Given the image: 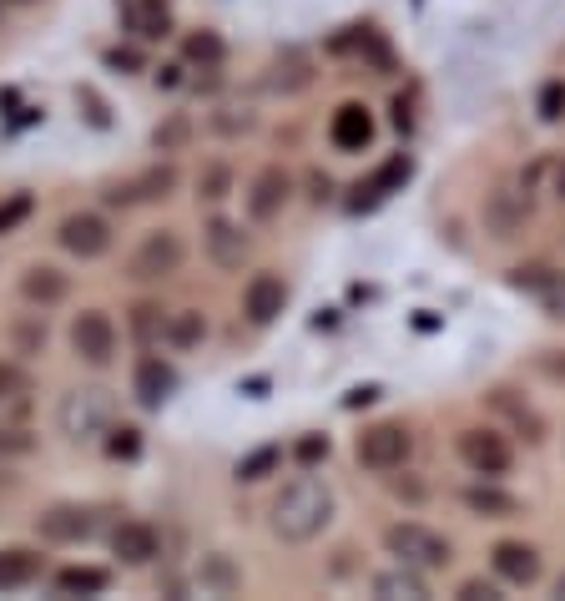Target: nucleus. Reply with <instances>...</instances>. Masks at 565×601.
<instances>
[{
    "instance_id": "obj_2",
    "label": "nucleus",
    "mask_w": 565,
    "mask_h": 601,
    "mask_svg": "<svg viewBox=\"0 0 565 601\" xmlns=\"http://www.w3.org/2000/svg\"><path fill=\"white\" fill-rule=\"evenodd\" d=\"M384 551H389L399 566H414V572H445L454 561V546L450 536H439L435 526H424V521H394L384 530Z\"/></svg>"
},
{
    "instance_id": "obj_33",
    "label": "nucleus",
    "mask_w": 565,
    "mask_h": 601,
    "mask_svg": "<svg viewBox=\"0 0 565 601\" xmlns=\"http://www.w3.org/2000/svg\"><path fill=\"white\" fill-rule=\"evenodd\" d=\"M30 395V374L26 365H15V359H0V405H15V399Z\"/></svg>"
},
{
    "instance_id": "obj_40",
    "label": "nucleus",
    "mask_w": 565,
    "mask_h": 601,
    "mask_svg": "<svg viewBox=\"0 0 565 601\" xmlns=\"http://www.w3.org/2000/svg\"><path fill=\"white\" fill-rule=\"evenodd\" d=\"M495 597H500V587H495V581H485V576L460 581V601H495Z\"/></svg>"
},
{
    "instance_id": "obj_35",
    "label": "nucleus",
    "mask_w": 565,
    "mask_h": 601,
    "mask_svg": "<svg viewBox=\"0 0 565 601\" xmlns=\"http://www.w3.org/2000/svg\"><path fill=\"white\" fill-rule=\"evenodd\" d=\"M30 207H36V197H30V192H15V197H5V203H0V238L15 233V228L30 218Z\"/></svg>"
},
{
    "instance_id": "obj_29",
    "label": "nucleus",
    "mask_w": 565,
    "mask_h": 601,
    "mask_svg": "<svg viewBox=\"0 0 565 601\" xmlns=\"http://www.w3.org/2000/svg\"><path fill=\"white\" fill-rule=\"evenodd\" d=\"M182 51H188V61H192V66H203V72H218L222 56H228V46H222L218 30H192Z\"/></svg>"
},
{
    "instance_id": "obj_8",
    "label": "nucleus",
    "mask_w": 565,
    "mask_h": 601,
    "mask_svg": "<svg viewBox=\"0 0 565 601\" xmlns=\"http://www.w3.org/2000/svg\"><path fill=\"white\" fill-rule=\"evenodd\" d=\"M490 572H495V581L525 591L545 576V561H540V551L530 541H495L490 546Z\"/></svg>"
},
{
    "instance_id": "obj_13",
    "label": "nucleus",
    "mask_w": 565,
    "mask_h": 601,
    "mask_svg": "<svg viewBox=\"0 0 565 601\" xmlns=\"http://www.w3.org/2000/svg\"><path fill=\"white\" fill-rule=\"evenodd\" d=\"M293 197V177L283 167H262L253 182H247V218L253 222H273Z\"/></svg>"
},
{
    "instance_id": "obj_34",
    "label": "nucleus",
    "mask_w": 565,
    "mask_h": 601,
    "mask_svg": "<svg viewBox=\"0 0 565 601\" xmlns=\"http://www.w3.org/2000/svg\"><path fill=\"white\" fill-rule=\"evenodd\" d=\"M188 137H192V122L182 117V112H172V117L152 132V142H157V152H182L188 148Z\"/></svg>"
},
{
    "instance_id": "obj_12",
    "label": "nucleus",
    "mask_w": 565,
    "mask_h": 601,
    "mask_svg": "<svg viewBox=\"0 0 565 601\" xmlns=\"http://www.w3.org/2000/svg\"><path fill=\"white\" fill-rule=\"evenodd\" d=\"M177 389V369L162 359V354H142L137 359V369H131V395H137V405L142 410H162L167 399H172Z\"/></svg>"
},
{
    "instance_id": "obj_6",
    "label": "nucleus",
    "mask_w": 565,
    "mask_h": 601,
    "mask_svg": "<svg viewBox=\"0 0 565 601\" xmlns=\"http://www.w3.org/2000/svg\"><path fill=\"white\" fill-rule=\"evenodd\" d=\"M409 455H414V435H409V425H399V420H378V425H369L359 440H354V460H359L363 470H374V475L405 470Z\"/></svg>"
},
{
    "instance_id": "obj_32",
    "label": "nucleus",
    "mask_w": 565,
    "mask_h": 601,
    "mask_svg": "<svg viewBox=\"0 0 565 601\" xmlns=\"http://www.w3.org/2000/svg\"><path fill=\"white\" fill-rule=\"evenodd\" d=\"M228 192H232V167L228 162H213V167L197 172V197H203V203H222Z\"/></svg>"
},
{
    "instance_id": "obj_43",
    "label": "nucleus",
    "mask_w": 565,
    "mask_h": 601,
    "mask_svg": "<svg viewBox=\"0 0 565 601\" xmlns=\"http://www.w3.org/2000/svg\"><path fill=\"white\" fill-rule=\"evenodd\" d=\"M551 192L565 203V157H555V162H551Z\"/></svg>"
},
{
    "instance_id": "obj_28",
    "label": "nucleus",
    "mask_w": 565,
    "mask_h": 601,
    "mask_svg": "<svg viewBox=\"0 0 565 601\" xmlns=\"http://www.w3.org/2000/svg\"><path fill=\"white\" fill-rule=\"evenodd\" d=\"M36 572H41V561L30 557V551H0V591H21L36 581Z\"/></svg>"
},
{
    "instance_id": "obj_27",
    "label": "nucleus",
    "mask_w": 565,
    "mask_h": 601,
    "mask_svg": "<svg viewBox=\"0 0 565 601\" xmlns=\"http://www.w3.org/2000/svg\"><path fill=\"white\" fill-rule=\"evenodd\" d=\"M162 338L172 344V349H197L207 338V319L197 314V308H177L172 319L162 323Z\"/></svg>"
},
{
    "instance_id": "obj_25",
    "label": "nucleus",
    "mask_w": 565,
    "mask_h": 601,
    "mask_svg": "<svg viewBox=\"0 0 565 601\" xmlns=\"http://www.w3.org/2000/svg\"><path fill=\"white\" fill-rule=\"evenodd\" d=\"M490 405H495V410H500V414H505L510 425L521 430V435H525V440H530V445H540V440H545V420H540V414L530 410L525 399H515V395H510V389H495V395H490Z\"/></svg>"
},
{
    "instance_id": "obj_31",
    "label": "nucleus",
    "mask_w": 565,
    "mask_h": 601,
    "mask_svg": "<svg viewBox=\"0 0 565 601\" xmlns=\"http://www.w3.org/2000/svg\"><path fill=\"white\" fill-rule=\"evenodd\" d=\"M106 581H112V576L97 572V566H66V572L56 576V587L66 591V597H76V591H81V597H97V591H106Z\"/></svg>"
},
{
    "instance_id": "obj_39",
    "label": "nucleus",
    "mask_w": 565,
    "mask_h": 601,
    "mask_svg": "<svg viewBox=\"0 0 565 601\" xmlns=\"http://www.w3.org/2000/svg\"><path fill=\"white\" fill-rule=\"evenodd\" d=\"M30 450H36V440H30L26 430L0 425V455H30Z\"/></svg>"
},
{
    "instance_id": "obj_16",
    "label": "nucleus",
    "mask_w": 565,
    "mask_h": 601,
    "mask_svg": "<svg viewBox=\"0 0 565 601\" xmlns=\"http://www.w3.org/2000/svg\"><path fill=\"white\" fill-rule=\"evenodd\" d=\"M172 188H177V172H172V167H146V172H137V177H127V182L106 188V203H112V207L157 203V197H167Z\"/></svg>"
},
{
    "instance_id": "obj_30",
    "label": "nucleus",
    "mask_w": 565,
    "mask_h": 601,
    "mask_svg": "<svg viewBox=\"0 0 565 601\" xmlns=\"http://www.w3.org/2000/svg\"><path fill=\"white\" fill-rule=\"evenodd\" d=\"M278 460H283V450H278V445H262V450L243 455V460H237V470H232V475H237V481H243V485H258V481H268V475H273V470H278Z\"/></svg>"
},
{
    "instance_id": "obj_26",
    "label": "nucleus",
    "mask_w": 565,
    "mask_h": 601,
    "mask_svg": "<svg viewBox=\"0 0 565 601\" xmlns=\"http://www.w3.org/2000/svg\"><path fill=\"white\" fill-rule=\"evenodd\" d=\"M369 591H374V597H409V601L429 597V587H424V572H414V566H399V561H394V572H378L374 581H369Z\"/></svg>"
},
{
    "instance_id": "obj_45",
    "label": "nucleus",
    "mask_w": 565,
    "mask_h": 601,
    "mask_svg": "<svg viewBox=\"0 0 565 601\" xmlns=\"http://www.w3.org/2000/svg\"><path fill=\"white\" fill-rule=\"evenodd\" d=\"M555 597H565V576H561V581H555Z\"/></svg>"
},
{
    "instance_id": "obj_3",
    "label": "nucleus",
    "mask_w": 565,
    "mask_h": 601,
    "mask_svg": "<svg viewBox=\"0 0 565 601\" xmlns=\"http://www.w3.org/2000/svg\"><path fill=\"white\" fill-rule=\"evenodd\" d=\"M112 414H116V399L106 389H97V384L91 389H66L56 405V430L76 445H91L112 430Z\"/></svg>"
},
{
    "instance_id": "obj_41",
    "label": "nucleus",
    "mask_w": 565,
    "mask_h": 601,
    "mask_svg": "<svg viewBox=\"0 0 565 601\" xmlns=\"http://www.w3.org/2000/svg\"><path fill=\"white\" fill-rule=\"evenodd\" d=\"M540 365V374H545V380H555V384H565V349H545L536 359Z\"/></svg>"
},
{
    "instance_id": "obj_18",
    "label": "nucleus",
    "mask_w": 565,
    "mask_h": 601,
    "mask_svg": "<svg viewBox=\"0 0 565 601\" xmlns=\"http://www.w3.org/2000/svg\"><path fill=\"white\" fill-rule=\"evenodd\" d=\"M66 294H72V273H61L56 264H30L21 273V298L26 304L56 308V304H66Z\"/></svg>"
},
{
    "instance_id": "obj_10",
    "label": "nucleus",
    "mask_w": 565,
    "mask_h": 601,
    "mask_svg": "<svg viewBox=\"0 0 565 601\" xmlns=\"http://www.w3.org/2000/svg\"><path fill=\"white\" fill-rule=\"evenodd\" d=\"M510 283L521 289L525 298H536L551 319L565 323V268H551V264H525L510 273Z\"/></svg>"
},
{
    "instance_id": "obj_21",
    "label": "nucleus",
    "mask_w": 565,
    "mask_h": 601,
    "mask_svg": "<svg viewBox=\"0 0 565 601\" xmlns=\"http://www.w3.org/2000/svg\"><path fill=\"white\" fill-rule=\"evenodd\" d=\"M203 243H207V253H213V264H218V268H243V258H247V233L232 218H213V222H207V228H203Z\"/></svg>"
},
{
    "instance_id": "obj_15",
    "label": "nucleus",
    "mask_w": 565,
    "mask_h": 601,
    "mask_svg": "<svg viewBox=\"0 0 565 601\" xmlns=\"http://www.w3.org/2000/svg\"><path fill=\"white\" fill-rule=\"evenodd\" d=\"M112 557L121 566H152L162 557V536L157 526H146V521H121L112 530Z\"/></svg>"
},
{
    "instance_id": "obj_20",
    "label": "nucleus",
    "mask_w": 565,
    "mask_h": 601,
    "mask_svg": "<svg viewBox=\"0 0 565 601\" xmlns=\"http://www.w3.org/2000/svg\"><path fill=\"white\" fill-rule=\"evenodd\" d=\"M464 511L479 515V521H515L521 515V496H510V490H500L495 481H479L464 490Z\"/></svg>"
},
{
    "instance_id": "obj_17",
    "label": "nucleus",
    "mask_w": 565,
    "mask_h": 601,
    "mask_svg": "<svg viewBox=\"0 0 565 601\" xmlns=\"http://www.w3.org/2000/svg\"><path fill=\"white\" fill-rule=\"evenodd\" d=\"M36 530L56 546H81V541L97 536V515L81 511V506H51V511L36 521Z\"/></svg>"
},
{
    "instance_id": "obj_42",
    "label": "nucleus",
    "mask_w": 565,
    "mask_h": 601,
    "mask_svg": "<svg viewBox=\"0 0 565 601\" xmlns=\"http://www.w3.org/2000/svg\"><path fill=\"white\" fill-rule=\"evenodd\" d=\"M323 455H329V440H323V435H308V440L298 445V460H323Z\"/></svg>"
},
{
    "instance_id": "obj_38",
    "label": "nucleus",
    "mask_w": 565,
    "mask_h": 601,
    "mask_svg": "<svg viewBox=\"0 0 565 601\" xmlns=\"http://www.w3.org/2000/svg\"><path fill=\"white\" fill-rule=\"evenodd\" d=\"M112 435H116V440H112V445H106V450H112V455H116V460H131V455L142 450V435H137V430H131V425L112 430Z\"/></svg>"
},
{
    "instance_id": "obj_22",
    "label": "nucleus",
    "mask_w": 565,
    "mask_h": 601,
    "mask_svg": "<svg viewBox=\"0 0 565 601\" xmlns=\"http://www.w3.org/2000/svg\"><path fill=\"white\" fill-rule=\"evenodd\" d=\"M127 30L137 41H162L172 30V5L167 0H127Z\"/></svg>"
},
{
    "instance_id": "obj_4",
    "label": "nucleus",
    "mask_w": 565,
    "mask_h": 601,
    "mask_svg": "<svg viewBox=\"0 0 565 601\" xmlns=\"http://www.w3.org/2000/svg\"><path fill=\"white\" fill-rule=\"evenodd\" d=\"M454 450H460V465L479 481H500L515 470V445L500 425H470L454 435Z\"/></svg>"
},
{
    "instance_id": "obj_5",
    "label": "nucleus",
    "mask_w": 565,
    "mask_h": 601,
    "mask_svg": "<svg viewBox=\"0 0 565 601\" xmlns=\"http://www.w3.org/2000/svg\"><path fill=\"white\" fill-rule=\"evenodd\" d=\"M182 258H188V243H182L172 228H152V233L131 248L127 279L131 283H167L182 273Z\"/></svg>"
},
{
    "instance_id": "obj_9",
    "label": "nucleus",
    "mask_w": 565,
    "mask_h": 601,
    "mask_svg": "<svg viewBox=\"0 0 565 601\" xmlns=\"http://www.w3.org/2000/svg\"><path fill=\"white\" fill-rule=\"evenodd\" d=\"M72 349L87 359L91 369H106L116 354V323L106 319L102 308H87V314H76L72 319Z\"/></svg>"
},
{
    "instance_id": "obj_44",
    "label": "nucleus",
    "mask_w": 565,
    "mask_h": 601,
    "mask_svg": "<svg viewBox=\"0 0 565 601\" xmlns=\"http://www.w3.org/2000/svg\"><path fill=\"white\" fill-rule=\"evenodd\" d=\"M152 314H157L152 304H142V308H137V329H142V334H152V329H157V319H152Z\"/></svg>"
},
{
    "instance_id": "obj_23",
    "label": "nucleus",
    "mask_w": 565,
    "mask_h": 601,
    "mask_svg": "<svg viewBox=\"0 0 565 601\" xmlns=\"http://www.w3.org/2000/svg\"><path fill=\"white\" fill-rule=\"evenodd\" d=\"M268 87L283 91V97H298V91L313 87V61H308V51H283V56L273 61V72H268Z\"/></svg>"
},
{
    "instance_id": "obj_11",
    "label": "nucleus",
    "mask_w": 565,
    "mask_h": 601,
    "mask_svg": "<svg viewBox=\"0 0 565 601\" xmlns=\"http://www.w3.org/2000/svg\"><path fill=\"white\" fill-rule=\"evenodd\" d=\"M525 218H530V192L495 188L490 197H485V233H490L495 243H510V238L525 228Z\"/></svg>"
},
{
    "instance_id": "obj_7",
    "label": "nucleus",
    "mask_w": 565,
    "mask_h": 601,
    "mask_svg": "<svg viewBox=\"0 0 565 601\" xmlns=\"http://www.w3.org/2000/svg\"><path fill=\"white\" fill-rule=\"evenodd\" d=\"M56 243L72 253V258H81V264H97V258L112 253L116 233H112V222H106L102 213H72V218H61Z\"/></svg>"
},
{
    "instance_id": "obj_19",
    "label": "nucleus",
    "mask_w": 565,
    "mask_h": 601,
    "mask_svg": "<svg viewBox=\"0 0 565 601\" xmlns=\"http://www.w3.org/2000/svg\"><path fill=\"white\" fill-rule=\"evenodd\" d=\"M329 142H334L338 152H363L369 142H374V117H369V106L359 102H344L334 112V122H329Z\"/></svg>"
},
{
    "instance_id": "obj_24",
    "label": "nucleus",
    "mask_w": 565,
    "mask_h": 601,
    "mask_svg": "<svg viewBox=\"0 0 565 601\" xmlns=\"http://www.w3.org/2000/svg\"><path fill=\"white\" fill-rule=\"evenodd\" d=\"M197 581H203V591H213V597H232V591H243V572H237V561H232L228 551H213V557H203V566H197Z\"/></svg>"
},
{
    "instance_id": "obj_36",
    "label": "nucleus",
    "mask_w": 565,
    "mask_h": 601,
    "mask_svg": "<svg viewBox=\"0 0 565 601\" xmlns=\"http://www.w3.org/2000/svg\"><path fill=\"white\" fill-rule=\"evenodd\" d=\"M399 182H409V157H394V162H384L374 172V182L369 188H359V192H374V197H384L389 188H399Z\"/></svg>"
},
{
    "instance_id": "obj_1",
    "label": "nucleus",
    "mask_w": 565,
    "mask_h": 601,
    "mask_svg": "<svg viewBox=\"0 0 565 601\" xmlns=\"http://www.w3.org/2000/svg\"><path fill=\"white\" fill-rule=\"evenodd\" d=\"M334 521V490L319 481V475H298L293 485H283L268 511V526H273L278 541L288 546H304L313 536H323Z\"/></svg>"
},
{
    "instance_id": "obj_37",
    "label": "nucleus",
    "mask_w": 565,
    "mask_h": 601,
    "mask_svg": "<svg viewBox=\"0 0 565 601\" xmlns=\"http://www.w3.org/2000/svg\"><path fill=\"white\" fill-rule=\"evenodd\" d=\"M565 117V81H545L540 87V122H561Z\"/></svg>"
},
{
    "instance_id": "obj_14",
    "label": "nucleus",
    "mask_w": 565,
    "mask_h": 601,
    "mask_svg": "<svg viewBox=\"0 0 565 601\" xmlns=\"http://www.w3.org/2000/svg\"><path fill=\"white\" fill-rule=\"evenodd\" d=\"M288 308V283L278 279V273H253L243 289V314L247 323H258V329H268V323L278 319Z\"/></svg>"
}]
</instances>
